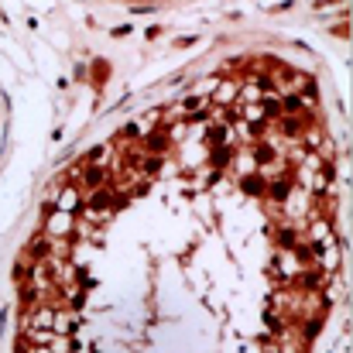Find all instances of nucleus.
Returning <instances> with one entry per match:
<instances>
[{"mask_svg":"<svg viewBox=\"0 0 353 353\" xmlns=\"http://www.w3.org/2000/svg\"><path fill=\"white\" fill-rule=\"evenodd\" d=\"M3 134H7V117H3V100H0V151H3Z\"/></svg>","mask_w":353,"mask_h":353,"instance_id":"2","label":"nucleus"},{"mask_svg":"<svg viewBox=\"0 0 353 353\" xmlns=\"http://www.w3.org/2000/svg\"><path fill=\"white\" fill-rule=\"evenodd\" d=\"M347 137L302 52L220 48L48 175L7 353H350Z\"/></svg>","mask_w":353,"mask_h":353,"instance_id":"1","label":"nucleus"}]
</instances>
